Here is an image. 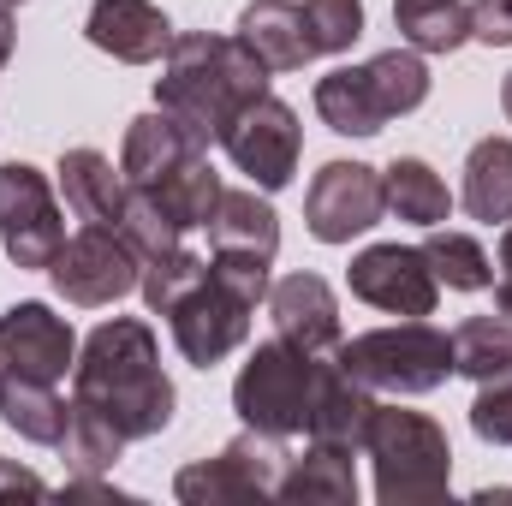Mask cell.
<instances>
[{
    "label": "cell",
    "mask_w": 512,
    "mask_h": 506,
    "mask_svg": "<svg viewBox=\"0 0 512 506\" xmlns=\"http://www.w3.org/2000/svg\"><path fill=\"white\" fill-rule=\"evenodd\" d=\"M0 364L18 370V376L36 381H66L78 364V334L66 316H54L48 304H12L0 316Z\"/></svg>",
    "instance_id": "obj_13"
},
{
    "label": "cell",
    "mask_w": 512,
    "mask_h": 506,
    "mask_svg": "<svg viewBox=\"0 0 512 506\" xmlns=\"http://www.w3.org/2000/svg\"><path fill=\"white\" fill-rule=\"evenodd\" d=\"M203 280H209V262L197 251H167V256H155V262H143L137 292H143V304H149L155 316H173V304H179L191 286H203Z\"/></svg>",
    "instance_id": "obj_32"
},
{
    "label": "cell",
    "mask_w": 512,
    "mask_h": 506,
    "mask_svg": "<svg viewBox=\"0 0 512 506\" xmlns=\"http://www.w3.org/2000/svg\"><path fill=\"white\" fill-rule=\"evenodd\" d=\"M274 495L292 501V506H358V471H352V453L310 441L298 459H286V477H280Z\"/></svg>",
    "instance_id": "obj_20"
},
{
    "label": "cell",
    "mask_w": 512,
    "mask_h": 506,
    "mask_svg": "<svg viewBox=\"0 0 512 506\" xmlns=\"http://www.w3.org/2000/svg\"><path fill=\"white\" fill-rule=\"evenodd\" d=\"M120 453H126V435H120L102 411H90V405L72 399V417H66V435H60L66 471H72V477H108V471L120 465Z\"/></svg>",
    "instance_id": "obj_27"
},
{
    "label": "cell",
    "mask_w": 512,
    "mask_h": 506,
    "mask_svg": "<svg viewBox=\"0 0 512 506\" xmlns=\"http://www.w3.org/2000/svg\"><path fill=\"white\" fill-rule=\"evenodd\" d=\"M209 280L215 286H227L233 298H245V304H268V262L262 256H233V251H215L209 262Z\"/></svg>",
    "instance_id": "obj_35"
},
{
    "label": "cell",
    "mask_w": 512,
    "mask_h": 506,
    "mask_svg": "<svg viewBox=\"0 0 512 506\" xmlns=\"http://www.w3.org/2000/svg\"><path fill=\"white\" fill-rule=\"evenodd\" d=\"M268 72H304L316 54H310V36H304V6L298 0H251L239 12V30H233Z\"/></svg>",
    "instance_id": "obj_19"
},
{
    "label": "cell",
    "mask_w": 512,
    "mask_h": 506,
    "mask_svg": "<svg viewBox=\"0 0 512 506\" xmlns=\"http://www.w3.org/2000/svg\"><path fill=\"white\" fill-rule=\"evenodd\" d=\"M382 191H387V209H393L399 221H411V227H441V221L453 215V197H447L441 173H435L429 161H417V155H399V161L387 167Z\"/></svg>",
    "instance_id": "obj_26"
},
{
    "label": "cell",
    "mask_w": 512,
    "mask_h": 506,
    "mask_svg": "<svg viewBox=\"0 0 512 506\" xmlns=\"http://www.w3.org/2000/svg\"><path fill=\"white\" fill-rule=\"evenodd\" d=\"M72 399L102 411L126 441L161 435L173 423V381L161 370L149 322H137V316L102 322L72 364Z\"/></svg>",
    "instance_id": "obj_1"
},
{
    "label": "cell",
    "mask_w": 512,
    "mask_h": 506,
    "mask_svg": "<svg viewBox=\"0 0 512 506\" xmlns=\"http://www.w3.org/2000/svg\"><path fill=\"white\" fill-rule=\"evenodd\" d=\"M268 316H274V334L328 358L346 334H340V298L322 274H286L268 286Z\"/></svg>",
    "instance_id": "obj_14"
},
{
    "label": "cell",
    "mask_w": 512,
    "mask_h": 506,
    "mask_svg": "<svg viewBox=\"0 0 512 506\" xmlns=\"http://www.w3.org/2000/svg\"><path fill=\"white\" fill-rule=\"evenodd\" d=\"M316 376H322V358L292 346V340H262L245 370L233 381V411L245 429H262V435H304L310 423V399H316Z\"/></svg>",
    "instance_id": "obj_5"
},
{
    "label": "cell",
    "mask_w": 512,
    "mask_h": 506,
    "mask_svg": "<svg viewBox=\"0 0 512 506\" xmlns=\"http://www.w3.org/2000/svg\"><path fill=\"white\" fill-rule=\"evenodd\" d=\"M0 6H24V0H0Z\"/></svg>",
    "instance_id": "obj_40"
},
{
    "label": "cell",
    "mask_w": 512,
    "mask_h": 506,
    "mask_svg": "<svg viewBox=\"0 0 512 506\" xmlns=\"http://www.w3.org/2000/svg\"><path fill=\"white\" fill-rule=\"evenodd\" d=\"M143 191H155V203L179 221V227H209V215H215V203H221V173L209 167V155H191V161H179L161 185H143Z\"/></svg>",
    "instance_id": "obj_28"
},
{
    "label": "cell",
    "mask_w": 512,
    "mask_h": 506,
    "mask_svg": "<svg viewBox=\"0 0 512 506\" xmlns=\"http://www.w3.org/2000/svg\"><path fill=\"white\" fill-rule=\"evenodd\" d=\"M66 417H72V405L54 393V381L18 376V370L0 364V423H6V429H18V435L36 441V447H60Z\"/></svg>",
    "instance_id": "obj_21"
},
{
    "label": "cell",
    "mask_w": 512,
    "mask_h": 506,
    "mask_svg": "<svg viewBox=\"0 0 512 506\" xmlns=\"http://www.w3.org/2000/svg\"><path fill=\"white\" fill-rule=\"evenodd\" d=\"M60 191H66V209L90 227H120L126 215V173L102 155V149H66L60 155Z\"/></svg>",
    "instance_id": "obj_18"
},
{
    "label": "cell",
    "mask_w": 512,
    "mask_h": 506,
    "mask_svg": "<svg viewBox=\"0 0 512 506\" xmlns=\"http://www.w3.org/2000/svg\"><path fill=\"white\" fill-rule=\"evenodd\" d=\"M179 221L155 203V191H143V185H131V197H126V215H120V239L131 245V256L137 262H155V256H167V251H179Z\"/></svg>",
    "instance_id": "obj_31"
},
{
    "label": "cell",
    "mask_w": 512,
    "mask_h": 506,
    "mask_svg": "<svg viewBox=\"0 0 512 506\" xmlns=\"http://www.w3.org/2000/svg\"><path fill=\"white\" fill-rule=\"evenodd\" d=\"M286 447L280 435H262V429H245L233 435L215 459H197L173 477V495L185 506H233V501H268L286 477Z\"/></svg>",
    "instance_id": "obj_6"
},
{
    "label": "cell",
    "mask_w": 512,
    "mask_h": 506,
    "mask_svg": "<svg viewBox=\"0 0 512 506\" xmlns=\"http://www.w3.org/2000/svg\"><path fill=\"white\" fill-rule=\"evenodd\" d=\"M495 310H501V316H512V221H507V233H501V280H495Z\"/></svg>",
    "instance_id": "obj_37"
},
{
    "label": "cell",
    "mask_w": 512,
    "mask_h": 506,
    "mask_svg": "<svg viewBox=\"0 0 512 506\" xmlns=\"http://www.w3.org/2000/svg\"><path fill=\"white\" fill-rule=\"evenodd\" d=\"M0 245H6V256L18 268H42V274L66 245L60 197H54L48 173L30 167V161H6L0 167Z\"/></svg>",
    "instance_id": "obj_7"
},
{
    "label": "cell",
    "mask_w": 512,
    "mask_h": 506,
    "mask_svg": "<svg viewBox=\"0 0 512 506\" xmlns=\"http://www.w3.org/2000/svg\"><path fill=\"white\" fill-rule=\"evenodd\" d=\"M310 54H346L364 36V0H304Z\"/></svg>",
    "instance_id": "obj_33"
},
{
    "label": "cell",
    "mask_w": 512,
    "mask_h": 506,
    "mask_svg": "<svg viewBox=\"0 0 512 506\" xmlns=\"http://www.w3.org/2000/svg\"><path fill=\"white\" fill-rule=\"evenodd\" d=\"M471 429H477L489 447H512V364H507V370H495L489 381H477Z\"/></svg>",
    "instance_id": "obj_34"
},
{
    "label": "cell",
    "mask_w": 512,
    "mask_h": 506,
    "mask_svg": "<svg viewBox=\"0 0 512 506\" xmlns=\"http://www.w3.org/2000/svg\"><path fill=\"white\" fill-rule=\"evenodd\" d=\"M364 459L376 465V501L382 506H429L447 501L453 489V447L447 429L423 411L405 405H376Z\"/></svg>",
    "instance_id": "obj_3"
},
{
    "label": "cell",
    "mask_w": 512,
    "mask_h": 506,
    "mask_svg": "<svg viewBox=\"0 0 512 506\" xmlns=\"http://www.w3.org/2000/svg\"><path fill=\"white\" fill-rule=\"evenodd\" d=\"M268 66L256 60L239 36H209V30H185L167 42L161 54V78H155V108H167L179 126H191L203 143H221L227 126L251 108L256 96H268Z\"/></svg>",
    "instance_id": "obj_2"
},
{
    "label": "cell",
    "mask_w": 512,
    "mask_h": 506,
    "mask_svg": "<svg viewBox=\"0 0 512 506\" xmlns=\"http://www.w3.org/2000/svg\"><path fill=\"white\" fill-rule=\"evenodd\" d=\"M167 322H173V346H179V358L197 364V370H215L221 358H233V352L251 340V304L233 298V292L215 286V280L191 286V292L173 304Z\"/></svg>",
    "instance_id": "obj_12"
},
{
    "label": "cell",
    "mask_w": 512,
    "mask_h": 506,
    "mask_svg": "<svg viewBox=\"0 0 512 506\" xmlns=\"http://www.w3.org/2000/svg\"><path fill=\"white\" fill-rule=\"evenodd\" d=\"M382 215H387V191H382V173L376 167H364V161H328L310 179L304 221H310V239L316 245H352Z\"/></svg>",
    "instance_id": "obj_10"
},
{
    "label": "cell",
    "mask_w": 512,
    "mask_h": 506,
    "mask_svg": "<svg viewBox=\"0 0 512 506\" xmlns=\"http://www.w3.org/2000/svg\"><path fill=\"white\" fill-rule=\"evenodd\" d=\"M370 417H376V387H364V381L328 352L322 358V376H316V399H310L304 435L322 441V447H340V453H364Z\"/></svg>",
    "instance_id": "obj_15"
},
{
    "label": "cell",
    "mask_w": 512,
    "mask_h": 506,
    "mask_svg": "<svg viewBox=\"0 0 512 506\" xmlns=\"http://www.w3.org/2000/svg\"><path fill=\"white\" fill-rule=\"evenodd\" d=\"M334 358L376 393H435L453 376V334L429 328L423 316H399L393 328H370L358 340H340Z\"/></svg>",
    "instance_id": "obj_4"
},
{
    "label": "cell",
    "mask_w": 512,
    "mask_h": 506,
    "mask_svg": "<svg viewBox=\"0 0 512 506\" xmlns=\"http://www.w3.org/2000/svg\"><path fill=\"white\" fill-rule=\"evenodd\" d=\"M501 108H507V126H512V72H507V84H501Z\"/></svg>",
    "instance_id": "obj_39"
},
{
    "label": "cell",
    "mask_w": 512,
    "mask_h": 506,
    "mask_svg": "<svg viewBox=\"0 0 512 506\" xmlns=\"http://www.w3.org/2000/svg\"><path fill=\"white\" fill-rule=\"evenodd\" d=\"M191 155H209V143L191 126H179L167 108H155V114H137L126 126L120 173H126V185H161V179H167L179 161H191Z\"/></svg>",
    "instance_id": "obj_17"
},
{
    "label": "cell",
    "mask_w": 512,
    "mask_h": 506,
    "mask_svg": "<svg viewBox=\"0 0 512 506\" xmlns=\"http://www.w3.org/2000/svg\"><path fill=\"white\" fill-rule=\"evenodd\" d=\"M0 471H6V459H0Z\"/></svg>",
    "instance_id": "obj_41"
},
{
    "label": "cell",
    "mask_w": 512,
    "mask_h": 506,
    "mask_svg": "<svg viewBox=\"0 0 512 506\" xmlns=\"http://www.w3.org/2000/svg\"><path fill=\"white\" fill-rule=\"evenodd\" d=\"M84 36L120 66H155L173 42V24L155 0H96L84 18Z\"/></svg>",
    "instance_id": "obj_16"
},
{
    "label": "cell",
    "mask_w": 512,
    "mask_h": 506,
    "mask_svg": "<svg viewBox=\"0 0 512 506\" xmlns=\"http://www.w3.org/2000/svg\"><path fill=\"white\" fill-rule=\"evenodd\" d=\"M316 114L340 137H376L387 126V108L376 96V84H370V66H334L316 84Z\"/></svg>",
    "instance_id": "obj_23"
},
{
    "label": "cell",
    "mask_w": 512,
    "mask_h": 506,
    "mask_svg": "<svg viewBox=\"0 0 512 506\" xmlns=\"http://www.w3.org/2000/svg\"><path fill=\"white\" fill-rule=\"evenodd\" d=\"M221 149H227V161L251 179L256 191H280V185H292V173H298L304 126H298V114H292L280 96H256L251 108L227 126Z\"/></svg>",
    "instance_id": "obj_9"
},
{
    "label": "cell",
    "mask_w": 512,
    "mask_h": 506,
    "mask_svg": "<svg viewBox=\"0 0 512 506\" xmlns=\"http://www.w3.org/2000/svg\"><path fill=\"white\" fill-rule=\"evenodd\" d=\"M137 274H143V262L131 256V245L120 239V227H90V221H84V233H72L60 245V256L48 262L54 292L66 304H78V310L120 304L126 292H137Z\"/></svg>",
    "instance_id": "obj_8"
},
{
    "label": "cell",
    "mask_w": 512,
    "mask_h": 506,
    "mask_svg": "<svg viewBox=\"0 0 512 506\" xmlns=\"http://www.w3.org/2000/svg\"><path fill=\"white\" fill-rule=\"evenodd\" d=\"M429 268H435V280L441 286H453V292H483V286H495V262L489 251L471 239V233H447V227H429Z\"/></svg>",
    "instance_id": "obj_30"
},
{
    "label": "cell",
    "mask_w": 512,
    "mask_h": 506,
    "mask_svg": "<svg viewBox=\"0 0 512 506\" xmlns=\"http://www.w3.org/2000/svg\"><path fill=\"white\" fill-rule=\"evenodd\" d=\"M471 42L512 48V0H471Z\"/></svg>",
    "instance_id": "obj_36"
},
{
    "label": "cell",
    "mask_w": 512,
    "mask_h": 506,
    "mask_svg": "<svg viewBox=\"0 0 512 506\" xmlns=\"http://www.w3.org/2000/svg\"><path fill=\"white\" fill-rule=\"evenodd\" d=\"M393 24H399L405 48H417V54H459L471 42L465 0H393Z\"/></svg>",
    "instance_id": "obj_25"
},
{
    "label": "cell",
    "mask_w": 512,
    "mask_h": 506,
    "mask_svg": "<svg viewBox=\"0 0 512 506\" xmlns=\"http://www.w3.org/2000/svg\"><path fill=\"white\" fill-rule=\"evenodd\" d=\"M346 286H352V298H364L370 310H387V316H435V298H441L429 256L411 251V245L358 251L346 268Z\"/></svg>",
    "instance_id": "obj_11"
},
{
    "label": "cell",
    "mask_w": 512,
    "mask_h": 506,
    "mask_svg": "<svg viewBox=\"0 0 512 506\" xmlns=\"http://www.w3.org/2000/svg\"><path fill=\"white\" fill-rule=\"evenodd\" d=\"M465 215L483 227L512 221V137H483L465 161Z\"/></svg>",
    "instance_id": "obj_24"
},
{
    "label": "cell",
    "mask_w": 512,
    "mask_h": 506,
    "mask_svg": "<svg viewBox=\"0 0 512 506\" xmlns=\"http://www.w3.org/2000/svg\"><path fill=\"white\" fill-rule=\"evenodd\" d=\"M209 245L215 251H233V256L274 262V251H280V215L256 191H221V203L209 215Z\"/></svg>",
    "instance_id": "obj_22"
},
{
    "label": "cell",
    "mask_w": 512,
    "mask_h": 506,
    "mask_svg": "<svg viewBox=\"0 0 512 506\" xmlns=\"http://www.w3.org/2000/svg\"><path fill=\"white\" fill-rule=\"evenodd\" d=\"M507 364H512V316L489 310V316H465L453 328V376L489 381Z\"/></svg>",
    "instance_id": "obj_29"
},
{
    "label": "cell",
    "mask_w": 512,
    "mask_h": 506,
    "mask_svg": "<svg viewBox=\"0 0 512 506\" xmlns=\"http://www.w3.org/2000/svg\"><path fill=\"white\" fill-rule=\"evenodd\" d=\"M12 48H18V30H12V12L0 6V66L12 60Z\"/></svg>",
    "instance_id": "obj_38"
}]
</instances>
